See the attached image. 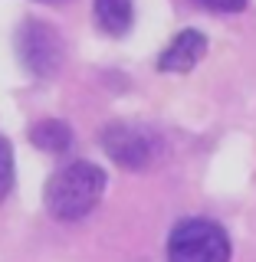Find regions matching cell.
Here are the masks:
<instances>
[{
    "label": "cell",
    "instance_id": "cell-1",
    "mask_svg": "<svg viewBox=\"0 0 256 262\" xmlns=\"http://www.w3.org/2000/svg\"><path fill=\"white\" fill-rule=\"evenodd\" d=\"M105 193V170L92 161H72L46 184V210L56 220H82Z\"/></svg>",
    "mask_w": 256,
    "mask_h": 262
},
{
    "label": "cell",
    "instance_id": "cell-2",
    "mask_svg": "<svg viewBox=\"0 0 256 262\" xmlns=\"http://www.w3.org/2000/svg\"><path fill=\"white\" fill-rule=\"evenodd\" d=\"M168 262H230V239L213 220H181L171 229Z\"/></svg>",
    "mask_w": 256,
    "mask_h": 262
},
{
    "label": "cell",
    "instance_id": "cell-3",
    "mask_svg": "<svg viewBox=\"0 0 256 262\" xmlns=\"http://www.w3.org/2000/svg\"><path fill=\"white\" fill-rule=\"evenodd\" d=\"M16 53L36 79H53L63 66V36L43 20H27L16 33Z\"/></svg>",
    "mask_w": 256,
    "mask_h": 262
},
{
    "label": "cell",
    "instance_id": "cell-4",
    "mask_svg": "<svg viewBox=\"0 0 256 262\" xmlns=\"http://www.w3.org/2000/svg\"><path fill=\"white\" fill-rule=\"evenodd\" d=\"M102 147L105 154L128 170H145L158 158V138L145 128L131 125H105L102 128Z\"/></svg>",
    "mask_w": 256,
    "mask_h": 262
},
{
    "label": "cell",
    "instance_id": "cell-5",
    "mask_svg": "<svg viewBox=\"0 0 256 262\" xmlns=\"http://www.w3.org/2000/svg\"><path fill=\"white\" fill-rule=\"evenodd\" d=\"M207 53V36L201 30H184L164 46V53L158 56V69L161 72H191Z\"/></svg>",
    "mask_w": 256,
    "mask_h": 262
},
{
    "label": "cell",
    "instance_id": "cell-6",
    "mask_svg": "<svg viewBox=\"0 0 256 262\" xmlns=\"http://www.w3.org/2000/svg\"><path fill=\"white\" fill-rule=\"evenodd\" d=\"M30 141L46 154H66L72 147V128L60 118H43L30 128Z\"/></svg>",
    "mask_w": 256,
    "mask_h": 262
},
{
    "label": "cell",
    "instance_id": "cell-7",
    "mask_svg": "<svg viewBox=\"0 0 256 262\" xmlns=\"http://www.w3.org/2000/svg\"><path fill=\"white\" fill-rule=\"evenodd\" d=\"M95 20L109 36H125L135 20L131 0H95Z\"/></svg>",
    "mask_w": 256,
    "mask_h": 262
},
{
    "label": "cell",
    "instance_id": "cell-8",
    "mask_svg": "<svg viewBox=\"0 0 256 262\" xmlns=\"http://www.w3.org/2000/svg\"><path fill=\"white\" fill-rule=\"evenodd\" d=\"M13 187V147L7 138H0V200H7Z\"/></svg>",
    "mask_w": 256,
    "mask_h": 262
},
{
    "label": "cell",
    "instance_id": "cell-9",
    "mask_svg": "<svg viewBox=\"0 0 256 262\" xmlns=\"http://www.w3.org/2000/svg\"><path fill=\"white\" fill-rule=\"evenodd\" d=\"M201 7H207V10H217V13H237L246 7V0H197Z\"/></svg>",
    "mask_w": 256,
    "mask_h": 262
},
{
    "label": "cell",
    "instance_id": "cell-10",
    "mask_svg": "<svg viewBox=\"0 0 256 262\" xmlns=\"http://www.w3.org/2000/svg\"><path fill=\"white\" fill-rule=\"evenodd\" d=\"M40 4H66V0H40Z\"/></svg>",
    "mask_w": 256,
    "mask_h": 262
}]
</instances>
